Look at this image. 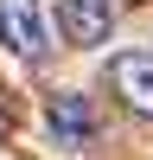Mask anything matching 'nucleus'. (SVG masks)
<instances>
[{
  "label": "nucleus",
  "instance_id": "3",
  "mask_svg": "<svg viewBox=\"0 0 153 160\" xmlns=\"http://www.w3.org/2000/svg\"><path fill=\"white\" fill-rule=\"evenodd\" d=\"M45 128L58 148H89V135H96V109H89V96H76V90H58L45 109Z\"/></svg>",
  "mask_w": 153,
  "mask_h": 160
},
{
  "label": "nucleus",
  "instance_id": "1",
  "mask_svg": "<svg viewBox=\"0 0 153 160\" xmlns=\"http://www.w3.org/2000/svg\"><path fill=\"white\" fill-rule=\"evenodd\" d=\"M0 51L19 64H38L51 51V26L38 0H0Z\"/></svg>",
  "mask_w": 153,
  "mask_h": 160
},
{
  "label": "nucleus",
  "instance_id": "2",
  "mask_svg": "<svg viewBox=\"0 0 153 160\" xmlns=\"http://www.w3.org/2000/svg\"><path fill=\"white\" fill-rule=\"evenodd\" d=\"M58 32H64V45H76V51L109 45V32H115V0H58Z\"/></svg>",
  "mask_w": 153,
  "mask_h": 160
},
{
  "label": "nucleus",
  "instance_id": "4",
  "mask_svg": "<svg viewBox=\"0 0 153 160\" xmlns=\"http://www.w3.org/2000/svg\"><path fill=\"white\" fill-rule=\"evenodd\" d=\"M109 77L140 115H153V51H115L109 58Z\"/></svg>",
  "mask_w": 153,
  "mask_h": 160
}]
</instances>
